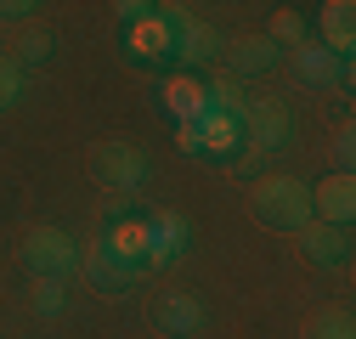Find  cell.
Here are the masks:
<instances>
[{
  "instance_id": "4fadbf2b",
  "label": "cell",
  "mask_w": 356,
  "mask_h": 339,
  "mask_svg": "<svg viewBox=\"0 0 356 339\" xmlns=\"http://www.w3.org/2000/svg\"><path fill=\"white\" fill-rule=\"evenodd\" d=\"M153 322H159L170 339H193V333L204 328V306L193 300V294H181V288H175V294H164V300H159Z\"/></svg>"
},
{
  "instance_id": "6da1fadb",
  "label": "cell",
  "mask_w": 356,
  "mask_h": 339,
  "mask_svg": "<svg viewBox=\"0 0 356 339\" xmlns=\"http://www.w3.org/2000/svg\"><path fill=\"white\" fill-rule=\"evenodd\" d=\"M249 198H254V215L266 226L300 232L311 221V181H300V176H260Z\"/></svg>"
},
{
  "instance_id": "8992f818",
  "label": "cell",
  "mask_w": 356,
  "mask_h": 339,
  "mask_svg": "<svg viewBox=\"0 0 356 339\" xmlns=\"http://www.w3.org/2000/svg\"><path fill=\"white\" fill-rule=\"evenodd\" d=\"M289 136H294V113L283 102H249L243 108V147L277 153V147H289Z\"/></svg>"
},
{
  "instance_id": "7402d4cb",
  "label": "cell",
  "mask_w": 356,
  "mask_h": 339,
  "mask_svg": "<svg viewBox=\"0 0 356 339\" xmlns=\"http://www.w3.org/2000/svg\"><path fill=\"white\" fill-rule=\"evenodd\" d=\"M51 51H57V40H51L46 28H23V34H17V57H23V63H40V57H51Z\"/></svg>"
},
{
  "instance_id": "5b68a950",
  "label": "cell",
  "mask_w": 356,
  "mask_h": 339,
  "mask_svg": "<svg viewBox=\"0 0 356 339\" xmlns=\"http://www.w3.org/2000/svg\"><path fill=\"white\" fill-rule=\"evenodd\" d=\"M97 176L113 187V192H136L147 176H153V164L136 142H102L97 147Z\"/></svg>"
},
{
  "instance_id": "52a82bcc",
  "label": "cell",
  "mask_w": 356,
  "mask_h": 339,
  "mask_svg": "<svg viewBox=\"0 0 356 339\" xmlns=\"http://www.w3.org/2000/svg\"><path fill=\"white\" fill-rule=\"evenodd\" d=\"M350 215H356V176H350V170H334V176L311 181V221L345 232Z\"/></svg>"
},
{
  "instance_id": "d4e9b609",
  "label": "cell",
  "mask_w": 356,
  "mask_h": 339,
  "mask_svg": "<svg viewBox=\"0 0 356 339\" xmlns=\"http://www.w3.org/2000/svg\"><path fill=\"white\" fill-rule=\"evenodd\" d=\"M108 215H113V221H130V215H136V204H130V192H113V198H108Z\"/></svg>"
},
{
  "instance_id": "9a60e30c",
  "label": "cell",
  "mask_w": 356,
  "mask_h": 339,
  "mask_svg": "<svg viewBox=\"0 0 356 339\" xmlns=\"http://www.w3.org/2000/svg\"><path fill=\"white\" fill-rule=\"evenodd\" d=\"M220 57L232 63V74H260V68L277 63V46H272L266 34H238L232 46H220Z\"/></svg>"
},
{
  "instance_id": "7c38bea8",
  "label": "cell",
  "mask_w": 356,
  "mask_h": 339,
  "mask_svg": "<svg viewBox=\"0 0 356 339\" xmlns=\"http://www.w3.org/2000/svg\"><path fill=\"white\" fill-rule=\"evenodd\" d=\"M300 249H305V261H311V266H323V272H328V266H339L345 254H350V238H345L339 226L305 221V226H300Z\"/></svg>"
},
{
  "instance_id": "ba28073f",
  "label": "cell",
  "mask_w": 356,
  "mask_h": 339,
  "mask_svg": "<svg viewBox=\"0 0 356 339\" xmlns=\"http://www.w3.org/2000/svg\"><path fill=\"white\" fill-rule=\"evenodd\" d=\"M187 238H193L187 215H175V209H159V215H147V266H153V272L175 266V261L187 254Z\"/></svg>"
},
{
  "instance_id": "ffe728a7",
  "label": "cell",
  "mask_w": 356,
  "mask_h": 339,
  "mask_svg": "<svg viewBox=\"0 0 356 339\" xmlns=\"http://www.w3.org/2000/svg\"><path fill=\"white\" fill-rule=\"evenodd\" d=\"M68 311V288L57 277H34V317H63Z\"/></svg>"
},
{
  "instance_id": "603a6c76",
  "label": "cell",
  "mask_w": 356,
  "mask_h": 339,
  "mask_svg": "<svg viewBox=\"0 0 356 339\" xmlns=\"http://www.w3.org/2000/svg\"><path fill=\"white\" fill-rule=\"evenodd\" d=\"M17 97H23V68L0 57V113H6V108H17Z\"/></svg>"
},
{
  "instance_id": "484cf974",
  "label": "cell",
  "mask_w": 356,
  "mask_h": 339,
  "mask_svg": "<svg viewBox=\"0 0 356 339\" xmlns=\"http://www.w3.org/2000/svg\"><path fill=\"white\" fill-rule=\"evenodd\" d=\"M334 153H339V164L350 170V158H356V136H350V131H339V142H334Z\"/></svg>"
},
{
  "instance_id": "44dd1931",
  "label": "cell",
  "mask_w": 356,
  "mask_h": 339,
  "mask_svg": "<svg viewBox=\"0 0 356 339\" xmlns=\"http://www.w3.org/2000/svg\"><path fill=\"white\" fill-rule=\"evenodd\" d=\"M311 339H356V328H350V311H339V306L317 311V317H311Z\"/></svg>"
},
{
  "instance_id": "30bf717a",
  "label": "cell",
  "mask_w": 356,
  "mask_h": 339,
  "mask_svg": "<svg viewBox=\"0 0 356 339\" xmlns=\"http://www.w3.org/2000/svg\"><path fill=\"white\" fill-rule=\"evenodd\" d=\"M79 266H85V272H91V283H97L102 294H130V283H136V277H142L136 266H124V261H119V254H113V249H108L102 238H97L91 249H85V254H79Z\"/></svg>"
},
{
  "instance_id": "5bb4252c",
  "label": "cell",
  "mask_w": 356,
  "mask_h": 339,
  "mask_svg": "<svg viewBox=\"0 0 356 339\" xmlns=\"http://www.w3.org/2000/svg\"><path fill=\"white\" fill-rule=\"evenodd\" d=\"M164 108L175 113V124H193V119L209 108L204 79H198V74H170V79H164Z\"/></svg>"
},
{
  "instance_id": "3957f363",
  "label": "cell",
  "mask_w": 356,
  "mask_h": 339,
  "mask_svg": "<svg viewBox=\"0 0 356 339\" xmlns=\"http://www.w3.org/2000/svg\"><path fill=\"white\" fill-rule=\"evenodd\" d=\"M23 261H29V272L34 277H74L79 272V243L63 232V226H34L29 238H23Z\"/></svg>"
},
{
  "instance_id": "277c9868",
  "label": "cell",
  "mask_w": 356,
  "mask_h": 339,
  "mask_svg": "<svg viewBox=\"0 0 356 339\" xmlns=\"http://www.w3.org/2000/svg\"><path fill=\"white\" fill-rule=\"evenodd\" d=\"M164 17L175 23V63H181V74H193V68H204V63H215L220 57V40L204 17H193L187 6H164Z\"/></svg>"
},
{
  "instance_id": "cb8c5ba5",
  "label": "cell",
  "mask_w": 356,
  "mask_h": 339,
  "mask_svg": "<svg viewBox=\"0 0 356 339\" xmlns=\"http://www.w3.org/2000/svg\"><path fill=\"white\" fill-rule=\"evenodd\" d=\"M113 12H119V17H124V28H130V23H142V17H153L159 6H153V0H119Z\"/></svg>"
},
{
  "instance_id": "ac0fdd59",
  "label": "cell",
  "mask_w": 356,
  "mask_h": 339,
  "mask_svg": "<svg viewBox=\"0 0 356 339\" xmlns=\"http://www.w3.org/2000/svg\"><path fill=\"white\" fill-rule=\"evenodd\" d=\"M266 40H272V46H289V51H300L305 40H311V23H305V12H277V17H272V34H266Z\"/></svg>"
},
{
  "instance_id": "e0dca14e",
  "label": "cell",
  "mask_w": 356,
  "mask_h": 339,
  "mask_svg": "<svg viewBox=\"0 0 356 339\" xmlns=\"http://www.w3.org/2000/svg\"><path fill=\"white\" fill-rule=\"evenodd\" d=\"M294 68H300L305 85H328V79H345V74H350V63H339L334 51H323L317 40H305V46L294 51Z\"/></svg>"
},
{
  "instance_id": "d6986e66",
  "label": "cell",
  "mask_w": 356,
  "mask_h": 339,
  "mask_svg": "<svg viewBox=\"0 0 356 339\" xmlns=\"http://www.w3.org/2000/svg\"><path fill=\"white\" fill-rule=\"evenodd\" d=\"M204 91H209V108H220V113H238V119H243L249 97H243V85H238L232 74H220V79H204Z\"/></svg>"
},
{
  "instance_id": "2e32d148",
  "label": "cell",
  "mask_w": 356,
  "mask_h": 339,
  "mask_svg": "<svg viewBox=\"0 0 356 339\" xmlns=\"http://www.w3.org/2000/svg\"><path fill=\"white\" fill-rule=\"evenodd\" d=\"M102 243H108V249L119 254L124 266H136V272L147 266V221H142V215H130V221H113Z\"/></svg>"
},
{
  "instance_id": "9c48e42d",
  "label": "cell",
  "mask_w": 356,
  "mask_h": 339,
  "mask_svg": "<svg viewBox=\"0 0 356 339\" xmlns=\"http://www.w3.org/2000/svg\"><path fill=\"white\" fill-rule=\"evenodd\" d=\"M124 46H130L136 63H164V57H175V23L164 17V6H159L153 17H142V23H130V28H124Z\"/></svg>"
},
{
  "instance_id": "7a4b0ae2",
  "label": "cell",
  "mask_w": 356,
  "mask_h": 339,
  "mask_svg": "<svg viewBox=\"0 0 356 339\" xmlns=\"http://www.w3.org/2000/svg\"><path fill=\"white\" fill-rule=\"evenodd\" d=\"M175 142H181V153L232 164L243 153V119L238 113H220V108H204L193 124H175Z\"/></svg>"
},
{
  "instance_id": "8fae6325",
  "label": "cell",
  "mask_w": 356,
  "mask_h": 339,
  "mask_svg": "<svg viewBox=\"0 0 356 339\" xmlns=\"http://www.w3.org/2000/svg\"><path fill=\"white\" fill-rule=\"evenodd\" d=\"M317 46L334 51L339 63H350V51H356V6L350 0H328L323 6V40Z\"/></svg>"
}]
</instances>
